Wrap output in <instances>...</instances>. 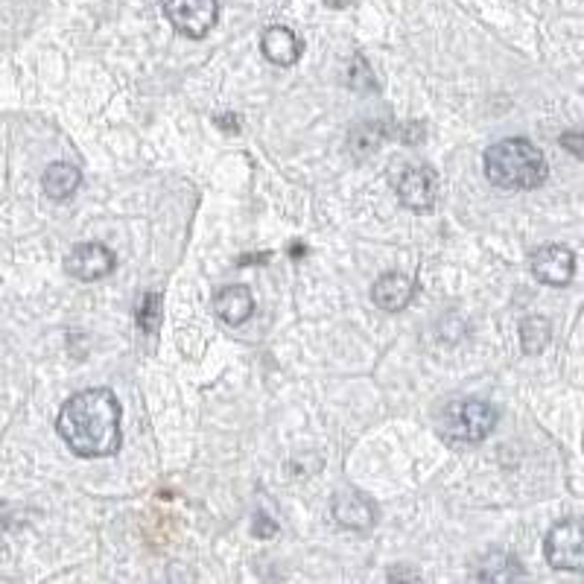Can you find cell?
I'll return each instance as SVG.
<instances>
[{
    "instance_id": "cell-1",
    "label": "cell",
    "mask_w": 584,
    "mask_h": 584,
    "mask_svg": "<svg viewBox=\"0 0 584 584\" xmlns=\"http://www.w3.org/2000/svg\"><path fill=\"white\" fill-rule=\"evenodd\" d=\"M120 401L109 389H85L59 409L56 430L82 459H103L120 450Z\"/></svg>"
},
{
    "instance_id": "cell-2",
    "label": "cell",
    "mask_w": 584,
    "mask_h": 584,
    "mask_svg": "<svg viewBox=\"0 0 584 584\" xmlns=\"http://www.w3.org/2000/svg\"><path fill=\"white\" fill-rule=\"evenodd\" d=\"M485 176L500 190H535L547 182L549 167L544 152L526 138H506L485 149Z\"/></svg>"
},
{
    "instance_id": "cell-3",
    "label": "cell",
    "mask_w": 584,
    "mask_h": 584,
    "mask_svg": "<svg viewBox=\"0 0 584 584\" xmlns=\"http://www.w3.org/2000/svg\"><path fill=\"white\" fill-rule=\"evenodd\" d=\"M500 412L488 401H453L444 412H441V424L438 433L447 444L453 447H468V444H479L482 438H488L497 427Z\"/></svg>"
},
{
    "instance_id": "cell-4",
    "label": "cell",
    "mask_w": 584,
    "mask_h": 584,
    "mask_svg": "<svg viewBox=\"0 0 584 584\" xmlns=\"http://www.w3.org/2000/svg\"><path fill=\"white\" fill-rule=\"evenodd\" d=\"M549 567L584 573V526L579 520H561L549 529L544 541Z\"/></svg>"
},
{
    "instance_id": "cell-5",
    "label": "cell",
    "mask_w": 584,
    "mask_h": 584,
    "mask_svg": "<svg viewBox=\"0 0 584 584\" xmlns=\"http://www.w3.org/2000/svg\"><path fill=\"white\" fill-rule=\"evenodd\" d=\"M167 21L187 38H205L219 18L217 0H167L164 3Z\"/></svg>"
},
{
    "instance_id": "cell-6",
    "label": "cell",
    "mask_w": 584,
    "mask_h": 584,
    "mask_svg": "<svg viewBox=\"0 0 584 584\" xmlns=\"http://www.w3.org/2000/svg\"><path fill=\"white\" fill-rule=\"evenodd\" d=\"M395 190L409 211H418V214L433 211L438 202V173L427 164L406 167L395 182Z\"/></svg>"
},
{
    "instance_id": "cell-7",
    "label": "cell",
    "mask_w": 584,
    "mask_h": 584,
    "mask_svg": "<svg viewBox=\"0 0 584 584\" xmlns=\"http://www.w3.org/2000/svg\"><path fill=\"white\" fill-rule=\"evenodd\" d=\"M117 257L103 243H82L65 257V272L76 281H100L114 272Z\"/></svg>"
},
{
    "instance_id": "cell-8",
    "label": "cell",
    "mask_w": 584,
    "mask_h": 584,
    "mask_svg": "<svg viewBox=\"0 0 584 584\" xmlns=\"http://www.w3.org/2000/svg\"><path fill=\"white\" fill-rule=\"evenodd\" d=\"M532 272L547 287H567L576 275V255L567 246H544L532 255Z\"/></svg>"
},
{
    "instance_id": "cell-9",
    "label": "cell",
    "mask_w": 584,
    "mask_h": 584,
    "mask_svg": "<svg viewBox=\"0 0 584 584\" xmlns=\"http://www.w3.org/2000/svg\"><path fill=\"white\" fill-rule=\"evenodd\" d=\"M330 511H333L336 523L345 526V529L365 532L377 523V506L368 497H363L360 491H339L330 503Z\"/></svg>"
},
{
    "instance_id": "cell-10",
    "label": "cell",
    "mask_w": 584,
    "mask_h": 584,
    "mask_svg": "<svg viewBox=\"0 0 584 584\" xmlns=\"http://www.w3.org/2000/svg\"><path fill=\"white\" fill-rule=\"evenodd\" d=\"M415 281L406 278L403 272H386L377 278V284L371 287V301L389 313H398L403 310L412 298H415Z\"/></svg>"
},
{
    "instance_id": "cell-11",
    "label": "cell",
    "mask_w": 584,
    "mask_h": 584,
    "mask_svg": "<svg viewBox=\"0 0 584 584\" xmlns=\"http://www.w3.org/2000/svg\"><path fill=\"white\" fill-rule=\"evenodd\" d=\"M260 50H263V56L272 62V65H278V68H292L298 59H301V50H304V44L295 38L292 30L287 27H269L263 38H260Z\"/></svg>"
},
{
    "instance_id": "cell-12",
    "label": "cell",
    "mask_w": 584,
    "mask_h": 584,
    "mask_svg": "<svg viewBox=\"0 0 584 584\" xmlns=\"http://www.w3.org/2000/svg\"><path fill=\"white\" fill-rule=\"evenodd\" d=\"M214 310H217V316L225 325L237 328V325L252 319L255 298H252L249 287H225V290H219L214 295Z\"/></svg>"
},
{
    "instance_id": "cell-13",
    "label": "cell",
    "mask_w": 584,
    "mask_h": 584,
    "mask_svg": "<svg viewBox=\"0 0 584 584\" xmlns=\"http://www.w3.org/2000/svg\"><path fill=\"white\" fill-rule=\"evenodd\" d=\"M79 184H82V173H79V167L65 164V161L50 164V167L44 170V179H41L44 196H50L53 202H65V199H71Z\"/></svg>"
},
{
    "instance_id": "cell-14",
    "label": "cell",
    "mask_w": 584,
    "mask_h": 584,
    "mask_svg": "<svg viewBox=\"0 0 584 584\" xmlns=\"http://www.w3.org/2000/svg\"><path fill=\"white\" fill-rule=\"evenodd\" d=\"M552 339V322L547 316H526L520 322V345L523 354H541Z\"/></svg>"
},
{
    "instance_id": "cell-15",
    "label": "cell",
    "mask_w": 584,
    "mask_h": 584,
    "mask_svg": "<svg viewBox=\"0 0 584 584\" xmlns=\"http://www.w3.org/2000/svg\"><path fill=\"white\" fill-rule=\"evenodd\" d=\"M138 328L144 333H158L161 328V292H146L138 307Z\"/></svg>"
},
{
    "instance_id": "cell-16",
    "label": "cell",
    "mask_w": 584,
    "mask_h": 584,
    "mask_svg": "<svg viewBox=\"0 0 584 584\" xmlns=\"http://www.w3.org/2000/svg\"><path fill=\"white\" fill-rule=\"evenodd\" d=\"M357 129L363 132L365 138H360V135L354 132V135H351V149H357L360 155H363V152H374L377 144H380V138H383V132H386L380 123H365V126H357Z\"/></svg>"
},
{
    "instance_id": "cell-17",
    "label": "cell",
    "mask_w": 584,
    "mask_h": 584,
    "mask_svg": "<svg viewBox=\"0 0 584 584\" xmlns=\"http://www.w3.org/2000/svg\"><path fill=\"white\" fill-rule=\"evenodd\" d=\"M348 85H351L354 91H374V88H377V85H374V76H371V68H368V62H365L360 53L354 56V65H351V71H348Z\"/></svg>"
},
{
    "instance_id": "cell-18",
    "label": "cell",
    "mask_w": 584,
    "mask_h": 584,
    "mask_svg": "<svg viewBox=\"0 0 584 584\" xmlns=\"http://www.w3.org/2000/svg\"><path fill=\"white\" fill-rule=\"evenodd\" d=\"M252 529H255L257 538H263V541H269L272 535H278V523H275L272 517H266V514H257Z\"/></svg>"
},
{
    "instance_id": "cell-19",
    "label": "cell",
    "mask_w": 584,
    "mask_h": 584,
    "mask_svg": "<svg viewBox=\"0 0 584 584\" xmlns=\"http://www.w3.org/2000/svg\"><path fill=\"white\" fill-rule=\"evenodd\" d=\"M561 144L567 146V149H573V152H579V155H582V152H584V135H564V138H561Z\"/></svg>"
},
{
    "instance_id": "cell-20",
    "label": "cell",
    "mask_w": 584,
    "mask_h": 584,
    "mask_svg": "<svg viewBox=\"0 0 584 584\" xmlns=\"http://www.w3.org/2000/svg\"><path fill=\"white\" fill-rule=\"evenodd\" d=\"M217 123L222 126V129L240 132V123H237V117H234V114H222V117H217Z\"/></svg>"
},
{
    "instance_id": "cell-21",
    "label": "cell",
    "mask_w": 584,
    "mask_h": 584,
    "mask_svg": "<svg viewBox=\"0 0 584 584\" xmlns=\"http://www.w3.org/2000/svg\"><path fill=\"white\" fill-rule=\"evenodd\" d=\"M330 9H345V6H351L354 0H325Z\"/></svg>"
},
{
    "instance_id": "cell-22",
    "label": "cell",
    "mask_w": 584,
    "mask_h": 584,
    "mask_svg": "<svg viewBox=\"0 0 584 584\" xmlns=\"http://www.w3.org/2000/svg\"><path fill=\"white\" fill-rule=\"evenodd\" d=\"M290 255L292 257H304V255H307V249H304V246H298V243H292Z\"/></svg>"
}]
</instances>
